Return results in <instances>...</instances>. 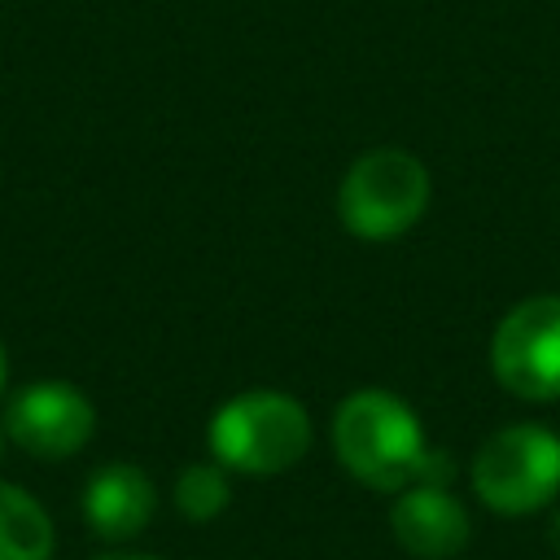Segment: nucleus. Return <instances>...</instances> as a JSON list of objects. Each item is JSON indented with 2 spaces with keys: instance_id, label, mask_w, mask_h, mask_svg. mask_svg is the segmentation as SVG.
I'll list each match as a JSON object with an SVG mask.
<instances>
[{
  "instance_id": "obj_1",
  "label": "nucleus",
  "mask_w": 560,
  "mask_h": 560,
  "mask_svg": "<svg viewBox=\"0 0 560 560\" xmlns=\"http://www.w3.org/2000/svg\"><path fill=\"white\" fill-rule=\"evenodd\" d=\"M332 446L341 468L372 490H402L420 481L429 464V446L416 411L385 389H359L337 407Z\"/></svg>"
},
{
  "instance_id": "obj_2",
  "label": "nucleus",
  "mask_w": 560,
  "mask_h": 560,
  "mask_svg": "<svg viewBox=\"0 0 560 560\" xmlns=\"http://www.w3.org/2000/svg\"><path fill=\"white\" fill-rule=\"evenodd\" d=\"M214 464L245 477H276L293 468L311 446V416L293 394L245 389L210 416Z\"/></svg>"
},
{
  "instance_id": "obj_3",
  "label": "nucleus",
  "mask_w": 560,
  "mask_h": 560,
  "mask_svg": "<svg viewBox=\"0 0 560 560\" xmlns=\"http://www.w3.org/2000/svg\"><path fill=\"white\" fill-rule=\"evenodd\" d=\"M429 206V171L407 149H368L341 175L337 214L350 236L394 241Z\"/></svg>"
},
{
  "instance_id": "obj_4",
  "label": "nucleus",
  "mask_w": 560,
  "mask_h": 560,
  "mask_svg": "<svg viewBox=\"0 0 560 560\" xmlns=\"http://www.w3.org/2000/svg\"><path fill=\"white\" fill-rule=\"evenodd\" d=\"M472 486L499 516H529L560 490V438L542 424L499 429L472 459Z\"/></svg>"
},
{
  "instance_id": "obj_5",
  "label": "nucleus",
  "mask_w": 560,
  "mask_h": 560,
  "mask_svg": "<svg viewBox=\"0 0 560 560\" xmlns=\"http://www.w3.org/2000/svg\"><path fill=\"white\" fill-rule=\"evenodd\" d=\"M490 368L499 385L529 402L560 398V298H525L512 306L490 341Z\"/></svg>"
},
{
  "instance_id": "obj_6",
  "label": "nucleus",
  "mask_w": 560,
  "mask_h": 560,
  "mask_svg": "<svg viewBox=\"0 0 560 560\" xmlns=\"http://www.w3.org/2000/svg\"><path fill=\"white\" fill-rule=\"evenodd\" d=\"M92 429H96V411H92L88 394L66 381L26 385L4 411L9 442L39 459H66V455L83 451Z\"/></svg>"
},
{
  "instance_id": "obj_7",
  "label": "nucleus",
  "mask_w": 560,
  "mask_h": 560,
  "mask_svg": "<svg viewBox=\"0 0 560 560\" xmlns=\"http://www.w3.org/2000/svg\"><path fill=\"white\" fill-rule=\"evenodd\" d=\"M389 529L402 542V551L420 556V560H446L455 551H464L468 542V512L464 503L433 481H416L389 512Z\"/></svg>"
},
{
  "instance_id": "obj_8",
  "label": "nucleus",
  "mask_w": 560,
  "mask_h": 560,
  "mask_svg": "<svg viewBox=\"0 0 560 560\" xmlns=\"http://www.w3.org/2000/svg\"><path fill=\"white\" fill-rule=\"evenodd\" d=\"M158 490L144 468L136 464H105L88 477L83 516L101 538H131L153 521Z\"/></svg>"
},
{
  "instance_id": "obj_9",
  "label": "nucleus",
  "mask_w": 560,
  "mask_h": 560,
  "mask_svg": "<svg viewBox=\"0 0 560 560\" xmlns=\"http://www.w3.org/2000/svg\"><path fill=\"white\" fill-rule=\"evenodd\" d=\"M52 556V521L39 499L22 486L0 481V560H48Z\"/></svg>"
},
{
  "instance_id": "obj_10",
  "label": "nucleus",
  "mask_w": 560,
  "mask_h": 560,
  "mask_svg": "<svg viewBox=\"0 0 560 560\" xmlns=\"http://www.w3.org/2000/svg\"><path fill=\"white\" fill-rule=\"evenodd\" d=\"M175 503L188 521H214L232 503V486L223 464H188L175 481Z\"/></svg>"
},
{
  "instance_id": "obj_11",
  "label": "nucleus",
  "mask_w": 560,
  "mask_h": 560,
  "mask_svg": "<svg viewBox=\"0 0 560 560\" xmlns=\"http://www.w3.org/2000/svg\"><path fill=\"white\" fill-rule=\"evenodd\" d=\"M96 560H158V556H140V551H109V556H96Z\"/></svg>"
},
{
  "instance_id": "obj_12",
  "label": "nucleus",
  "mask_w": 560,
  "mask_h": 560,
  "mask_svg": "<svg viewBox=\"0 0 560 560\" xmlns=\"http://www.w3.org/2000/svg\"><path fill=\"white\" fill-rule=\"evenodd\" d=\"M551 538H556V547H560V512H556V521H551Z\"/></svg>"
},
{
  "instance_id": "obj_13",
  "label": "nucleus",
  "mask_w": 560,
  "mask_h": 560,
  "mask_svg": "<svg viewBox=\"0 0 560 560\" xmlns=\"http://www.w3.org/2000/svg\"><path fill=\"white\" fill-rule=\"evenodd\" d=\"M0 385H4V346H0Z\"/></svg>"
},
{
  "instance_id": "obj_14",
  "label": "nucleus",
  "mask_w": 560,
  "mask_h": 560,
  "mask_svg": "<svg viewBox=\"0 0 560 560\" xmlns=\"http://www.w3.org/2000/svg\"><path fill=\"white\" fill-rule=\"evenodd\" d=\"M4 438H9V433H0V451H4Z\"/></svg>"
}]
</instances>
